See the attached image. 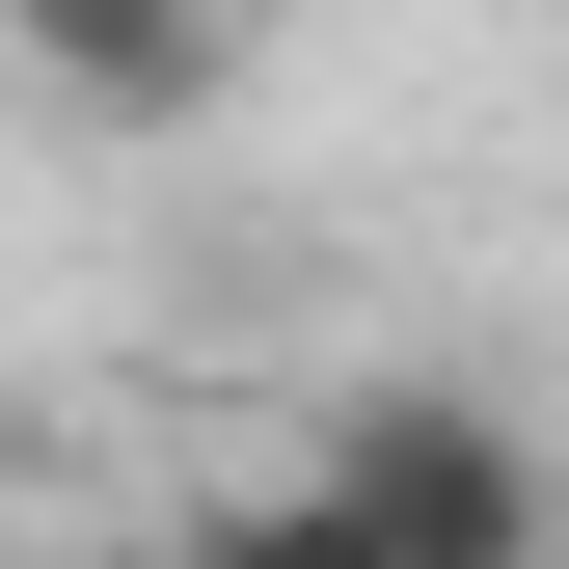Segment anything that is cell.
Wrapping results in <instances>:
<instances>
[{
  "label": "cell",
  "instance_id": "obj_1",
  "mask_svg": "<svg viewBox=\"0 0 569 569\" xmlns=\"http://www.w3.org/2000/svg\"><path fill=\"white\" fill-rule=\"evenodd\" d=\"M299 461H326V516L380 569H542V461H516V407H461V380H352Z\"/></svg>",
  "mask_w": 569,
  "mask_h": 569
},
{
  "label": "cell",
  "instance_id": "obj_2",
  "mask_svg": "<svg viewBox=\"0 0 569 569\" xmlns=\"http://www.w3.org/2000/svg\"><path fill=\"white\" fill-rule=\"evenodd\" d=\"M0 82L82 109V136H190L244 82V0H0Z\"/></svg>",
  "mask_w": 569,
  "mask_h": 569
},
{
  "label": "cell",
  "instance_id": "obj_3",
  "mask_svg": "<svg viewBox=\"0 0 569 569\" xmlns=\"http://www.w3.org/2000/svg\"><path fill=\"white\" fill-rule=\"evenodd\" d=\"M218 569H380V542H352V516H326V461H299L271 516H218Z\"/></svg>",
  "mask_w": 569,
  "mask_h": 569
}]
</instances>
